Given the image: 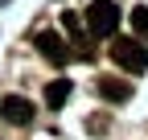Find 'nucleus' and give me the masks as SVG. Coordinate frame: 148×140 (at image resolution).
Returning <instances> with one entry per match:
<instances>
[{
    "label": "nucleus",
    "instance_id": "39448f33",
    "mask_svg": "<svg viewBox=\"0 0 148 140\" xmlns=\"http://www.w3.org/2000/svg\"><path fill=\"white\" fill-rule=\"evenodd\" d=\"M99 95L111 103H123V99H132V82L127 78H99Z\"/></svg>",
    "mask_w": 148,
    "mask_h": 140
},
{
    "label": "nucleus",
    "instance_id": "6e6552de",
    "mask_svg": "<svg viewBox=\"0 0 148 140\" xmlns=\"http://www.w3.org/2000/svg\"><path fill=\"white\" fill-rule=\"evenodd\" d=\"M127 21H132V37L144 41V37H148V8H132V12H127Z\"/></svg>",
    "mask_w": 148,
    "mask_h": 140
},
{
    "label": "nucleus",
    "instance_id": "f03ea898",
    "mask_svg": "<svg viewBox=\"0 0 148 140\" xmlns=\"http://www.w3.org/2000/svg\"><path fill=\"white\" fill-rule=\"evenodd\" d=\"M111 58H115L119 70L140 74V70L148 66V49H144V41H136V37H115V41H111Z\"/></svg>",
    "mask_w": 148,
    "mask_h": 140
},
{
    "label": "nucleus",
    "instance_id": "f257e3e1",
    "mask_svg": "<svg viewBox=\"0 0 148 140\" xmlns=\"http://www.w3.org/2000/svg\"><path fill=\"white\" fill-rule=\"evenodd\" d=\"M86 29H90V37H111V33L119 29L115 0H90L86 4Z\"/></svg>",
    "mask_w": 148,
    "mask_h": 140
},
{
    "label": "nucleus",
    "instance_id": "1a4fd4ad",
    "mask_svg": "<svg viewBox=\"0 0 148 140\" xmlns=\"http://www.w3.org/2000/svg\"><path fill=\"white\" fill-rule=\"evenodd\" d=\"M0 4H4V0H0Z\"/></svg>",
    "mask_w": 148,
    "mask_h": 140
},
{
    "label": "nucleus",
    "instance_id": "20e7f679",
    "mask_svg": "<svg viewBox=\"0 0 148 140\" xmlns=\"http://www.w3.org/2000/svg\"><path fill=\"white\" fill-rule=\"evenodd\" d=\"M33 103L29 99H21V95H4V103H0V115L8 119V124H16V128H25L29 119H33Z\"/></svg>",
    "mask_w": 148,
    "mask_h": 140
},
{
    "label": "nucleus",
    "instance_id": "423d86ee",
    "mask_svg": "<svg viewBox=\"0 0 148 140\" xmlns=\"http://www.w3.org/2000/svg\"><path fill=\"white\" fill-rule=\"evenodd\" d=\"M66 99H70V78H58V82L45 86V103H49V107H62Z\"/></svg>",
    "mask_w": 148,
    "mask_h": 140
},
{
    "label": "nucleus",
    "instance_id": "0eeeda50",
    "mask_svg": "<svg viewBox=\"0 0 148 140\" xmlns=\"http://www.w3.org/2000/svg\"><path fill=\"white\" fill-rule=\"evenodd\" d=\"M62 25H66L70 33H78V16H74V12H62ZM74 45H78V58H90V54H95L86 37H74Z\"/></svg>",
    "mask_w": 148,
    "mask_h": 140
},
{
    "label": "nucleus",
    "instance_id": "7ed1b4c3",
    "mask_svg": "<svg viewBox=\"0 0 148 140\" xmlns=\"http://www.w3.org/2000/svg\"><path fill=\"white\" fill-rule=\"evenodd\" d=\"M37 49H41V58H45L49 66H66V58H70L66 41H62L53 29H41V33H37Z\"/></svg>",
    "mask_w": 148,
    "mask_h": 140
}]
</instances>
